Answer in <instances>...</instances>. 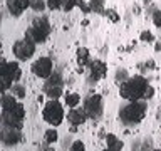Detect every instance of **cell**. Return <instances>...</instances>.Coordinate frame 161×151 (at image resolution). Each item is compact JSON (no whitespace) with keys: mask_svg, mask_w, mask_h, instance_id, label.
Segmentation results:
<instances>
[{"mask_svg":"<svg viewBox=\"0 0 161 151\" xmlns=\"http://www.w3.org/2000/svg\"><path fill=\"white\" fill-rule=\"evenodd\" d=\"M32 27L39 29V30H42V32H45V34H49V32H50V25H49V22H47V20H45L44 17H37V19H34Z\"/></svg>","mask_w":161,"mask_h":151,"instance_id":"15","label":"cell"},{"mask_svg":"<svg viewBox=\"0 0 161 151\" xmlns=\"http://www.w3.org/2000/svg\"><path fill=\"white\" fill-rule=\"evenodd\" d=\"M153 94H154V89L151 87V86H148V89H146V92H144V98H143V99H151V98H153Z\"/></svg>","mask_w":161,"mask_h":151,"instance_id":"32","label":"cell"},{"mask_svg":"<svg viewBox=\"0 0 161 151\" xmlns=\"http://www.w3.org/2000/svg\"><path fill=\"white\" fill-rule=\"evenodd\" d=\"M60 76L59 74H54V76H50L49 77V82H47V86H60Z\"/></svg>","mask_w":161,"mask_h":151,"instance_id":"28","label":"cell"},{"mask_svg":"<svg viewBox=\"0 0 161 151\" xmlns=\"http://www.w3.org/2000/svg\"><path fill=\"white\" fill-rule=\"evenodd\" d=\"M7 8L12 15H15V17H19V15L24 12V8H22V5L19 3V0H7Z\"/></svg>","mask_w":161,"mask_h":151,"instance_id":"16","label":"cell"},{"mask_svg":"<svg viewBox=\"0 0 161 151\" xmlns=\"http://www.w3.org/2000/svg\"><path fill=\"white\" fill-rule=\"evenodd\" d=\"M84 111L87 113L89 118H99L103 113V99L99 94H91L87 99L84 101Z\"/></svg>","mask_w":161,"mask_h":151,"instance_id":"5","label":"cell"},{"mask_svg":"<svg viewBox=\"0 0 161 151\" xmlns=\"http://www.w3.org/2000/svg\"><path fill=\"white\" fill-rule=\"evenodd\" d=\"M20 138H22V134H20V129H12V128H7L2 133V141L5 144H8V146H14V144H17Z\"/></svg>","mask_w":161,"mask_h":151,"instance_id":"11","label":"cell"},{"mask_svg":"<svg viewBox=\"0 0 161 151\" xmlns=\"http://www.w3.org/2000/svg\"><path fill=\"white\" fill-rule=\"evenodd\" d=\"M75 5H77V0H62V8L65 10V12L72 10Z\"/></svg>","mask_w":161,"mask_h":151,"instance_id":"23","label":"cell"},{"mask_svg":"<svg viewBox=\"0 0 161 151\" xmlns=\"http://www.w3.org/2000/svg\"><path fill=\"white\" fill-rule=\"evenodd\" d=\"M45 94L49 96V99H57L62 94L60 86H45Z\"/></svg>","mask_w":161,"mask_h":151,"instance_id":"17","label":"cell"},{"mask_svg":"<svg viewBox=\"0 0 161 151\" xmlns=\"http://www.w3.org/2000/svg\"><path fill=\"white\" fill-rule=\"evenodd\" d=\"M30 8H34L35 12H42V10L45 8L44 0H30Z\"/></svg>","mask_w":161,"mask_h":151,"instance_id":"21","label":"cell"},{"mask_svg":"<svg viewBox=\"0 0 161 151\" xmlns=\"http://www.w3.org/2000/svg\"><path fill=\"white\" fill-rule=\"evenodd\" d=\"M0 74L7 76L12 81H19L20 76H22V70H20L17 62H7V60H2V65H0Z\"/></svg>","mask_w":161,"mask_h":151,"instance_id":"7","label":"cell"},{"mask_svg":"<svg viewBox=\"0 0 161 151\" xmlns=\"http://www.w3.org/2000/svg\"><path fill=\"white\" fill-rule=\"evenodd\" d=\"M153 22H154L156 27L161 29V10H156V12L153 14Z\"/></svg>","mask_w":161,"mask_h":151,"instance_id":"30","label":"cell"},{"mask_svg":"<svg viewBox=\"0 0 161 151\" xmlns=\"http://www.w3.org/2000/svg\"><path fill=\"white\" fill-rule=\"evenodd\" d=\"M89 5H91V8H92L94 12H97V14L104 12L103 10V0H89Z\"/></svg>","mask_w":161,"mask_h":151,"instance_id":"22","label":"cell"},{"mask_svg":"<svg viewBox=\"0 0 161 151\" xmlns=\"http://www.w3.org/2000/svg\"><path fill=\"white\" fill-rule=\"evenodd\" d=\"M10 91H12V94H14L17 99L25 98V87H24V86H20V84H14Z\"/></svg>","mask_w":161,"mask_h":151,"instance_id":"20","label":"cell"},{"mask_svg":"<svg viewBox=\"0 0 161 151\" xmlns=\"http://www.w3.org/2000/svg\"><path fill=\"white\" fill-rule=\"evenodd\" d=\"M106 143H108V148L113 149V151H121L123 149V141L118 139L114 134L108 133V136H106Z\"/></svg>","mask_w":161,"mask_h":151,"instance_id":"13","label":"cell"},{"mask_svg":"<svg viewBox=\"0 0 161 151\" xmlns=\"http://www.w3.org/2000/svg\"><path fill=\"white\" fill-rule=\"evenodd\" d=\"M79 103H80L79 94H75V92H69L67 96H65V104H67L70 109H72V108H77V104H79Z\"/></svg>","mask_w":161,"mask_h":151,"instance_id":"18","label":"cell"},{"mask_svg":"<svg viewBox=\"0 0 161 151\" xmlns=\"http://www.w3.org/2000/svg\"><path fill=\"white\" fill-rule=\"evenodd\" d=\"M44 139H45V143H47V144H54L55 141L59 139V134H57V131H55V129H47V131H45V136H44Z\"/></svg>","mask_w":161,"mask_h":151,"instance_id":"19","label":"cell"},{"mask_svg":"<svg viewBox=\"0 0 161 151\" xmlns=\"http://www.w3.org/2000/svg\"><path fill=\"white\" fill-rule=\"evenodd\" d=\"M144 114H146V106L143 103H139V101H131L119 113L124 124H138L139 121H143Z\"/></svg>","mask_w":161,"mask_h":151,"instance_id":"2","label":"cell"},{"mask_svg":"<svg viewBox=\"0 0 161 151\" xmlns=\"http://www.w3.org/2000/svg\"><path fill=\"white\" fill-rule=\"evenodd\" d=\"M87 64H91V60H89V50L86 49V47L77 49V65H79V67H84V65H87Z\"/></svg>","mask_w":161,"mask_h":151,"instance_id":"14","label":"cell"},{"mask_svg":"<svg viewBox=\"0 0 161 151\" xmlns=\"http://www.w3.org/2000/svg\"><path fill=\"white\" fill-rule=\"evenodd\" d=\"M77 7L82 10L84 14H89L91 10H92V8H91V5H89V3H86L84 0H77Z\"/></svg>","mask_w":161,"mask_h":151,"instance_id":"29","label":"cell"},{"mask_svg":"<svg viewBox=\"0 0 161 151\" xmlns=\"http://www.w3.org/2000/svg\"><path fill=\"white\" fill-rule=\"evenodd\" d=\"M14 54L15 57H17L19 60H27L34 55L35 52V42H32L30 39L25 37L24 40H17V42L14 44Z\"/></svg>","mask_w":161,"mask_h":151,"instance_id":"4","label":"cell"},{"mask_svg":"<svg viewBox=\"0 0 161 151\" xmlns=\"http://www.w3.org/2000/svg\"><path fill=\"white\" fill-rule=\"evenodd\" d=\"M104 151H113V149H109V148H108V149H104Z\"/></svg>","mask_w":161,"mask_h":151,"instance_id":"35","label":"cell"},{"mask_svg":"<svg viewBox=\"0 0 161 151\" xmlns=\"http://www.w3.org/2000/svg\"><path fill=\"white\" fill-rule=\"evenodd\" d=\"M17 106V98L14 94H3L2 96V109L3 111H12Z\"/></svg>","mask_w":161,"mask_h":151,"instance_id":"12","label":"cell"},{"mask_svg":"<svg viewBox=\"0 0 161 151\" xmlns=\"http://www.w3.org/2000/svg\"><path fill=\"white\" fill-rule=\"evenodd\" d=\"M44 151H55V148H52V144H49L47 148H44Z\"/></svg>","mask_w":161,"mask_h":151,"instance_id":"34","label":"cell"},{"mask_svg":"<svg viewBox=\"0 0 161 151\" xmlns=\"http://www.w3.org/2000/svg\"><path fill=\"white\" fill-rule=\"evenodd\" d=\"M106 15H108V19L111 20V22H118V20H119V15H118V12H116V10H113V8H109V10H106V12H104Z\"/></svg>","mask_w":161,"mask_h":151,"instance_id":"24","label":"cell"},{"mask_svg":"<svg viewBox=\"0 0 161 151\" xmlns=\"http://www.w3.org/2000/svg\"><path fill=\"white\" fill-rule=\"evenodd\" d=\"M47 7L50 10H57L62 7V0H47Z\"/></svg>","mask_w":161,"mask_h":151,"instance_id":"25","label":"cell"},{"mask_svg":"<svg viewBox=\"0 0 161 151\" xmlns=\"http://www.w3.org/2000/svg\"><path fill=\"white\" fill-rule=\"evenodd\" d=\"M2 121L5 128H12V129H20L22 128V121L19 116L14 114V111H3L2 113Z\"/></svg>","mask_w":161,"mask_h":151,"instance_id":"10","label":"cell"},{"mask_svg":"<svg viewBox=\"0 0 161 151\" xmlns=\"http://www.w3.org/2000/svg\"><path fill=\"white\" fill-rule=\"evenodd\" d=\"M87 118H89V116L84 111V108H72L69 111V114H67V121L72 126H79V124L86 123V119H87Z\"/></svg>","mask_w":161,"mask_h":151,"instance_id":"8","label":"cell"},{"mask_svg":"<svg viewBox=\"0 0 161 151\" xmlns=\"http://www.w3.org/2000/svg\"><path fill=\"white\" fill-rule=\"evenodd\" d=\"M154 50H156V52H159V50H161V42H156L154 44Z\"/></svg>","mask_w":161,"mask_h":151,"instance_id":"33","label":"cell"},{"mask_svg":"<svg viewBox=\"0 0 161 151\" xmlns=\"http://www.w3.org/2000/svg\"><path fill=\"white\" fill-rule=\"evenodd\" d=\"M148 89V81L143 76H134V77L126 79L119 87L121 98L131 101H139L141 98H144V92Z\"/></svg>","mask_w":161,"mask_h":151,"instance_id":"1","label":"cell"},{"mask_svg":"<svg viewBox=\"0 0 161 151\" xmlns=\"http://www.w3.org/2000/svg\"><path fill=\"white\" fill-rule=\"evenodd\" d=\"M32 72L40 79H49L52 76V60L49 57H40L34 62Z\"/></svg>","mask_w":161,"mask_h":151,"instance_id":"6","label":"cell"},{"mask_svg":"<svg viewBox=\"0 0 161 151\" xmlns=\"http://www.w3.org/2000/svg\"><path fill=\"white\" fill-rule=\"evenodd\" d=\"M139 39L143 40V42H153V34H151L149 30H143L139 35Z\"/></svg>","mask_w":161,"mask_h":151,"instance_id":"26","label":"cell"},{"mask_svg":"<svg viewBox=\"0 0 161 151\" xmlns=\"http://www.w3.org/2000/svg\"><path fill=\"white\" fill-rule=\"evenodd\" d=\"M70 151H86L84 143L82 141H75V143L72 144V148H70Z\"/></svg>","mask_w":161,"mask_h":151,"instance_id":"31","label":"cell"},{"mask_svg":"<svg viewBox=\"0 0 161 151\" xmlns=\"http://www.w3.org/2000/svg\"><path fill=\"white\" fill-rule=\"evenodd\" d=\"M44 119L45 123L52 124V126H59L64 119V109L62 106L57 103V99H50L44 108Z\"/></svg>","mask_w":161,"mask_h":151,"instance_id":"3","label":"cell"},{"mask_svg":"<svg viewBox=\"0 0 161 151\" xmlns=\"http://www.w3.org/2000/svg\"><path fill=\"white\" fill-rule=\"evenodd\" d=\"M12 111H14V114H15V116H19L20 119H24V116H25V109H24V106H22V104H17Z\"/></svg>","mask_w":161,"mask_h":151,"instance_id":"27","label":"cell"},{"mask_svg":"<svg viewBox=\"0 0 161 151\" xmlns=\"http://www.w3.org/2000/svg\"><path fill=\"white\" fill-rule=\"evenodd\" d=\"M89 67H91V72H92V76H91V82H97L101 77H104L106 70H108V67H106V64L103 62V60H91Z\"/></svg>","mask_w":161,"mask_h":151,"instance_id":"9","label":"cell"}]
</instances>
